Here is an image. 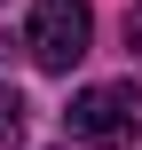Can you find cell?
<instances>
[{
  "mask_svg": "<svg viewBox=\"0 0 142 150\" xmlns=\"http://www.w3.org/2000/svg\"><path fill=\"white\" fill-rule=\"evenodd\" d=\"M24 47L40 71H71L87 47H95V8L87 0H40L32 24H24Z\"/></svg>",
  "mask_w": 142,
  "mask_h": 150,
  "instance_id": "7a4b0ae2",
  "label": "cell"
},
{
  "mask_svg": "<svg viewBox=\"0 0 142 150\" xmlns=\"http://www.w3.org/2000/svg\"><path fill=\"white\" fill-rule=\"evenodd\" d=\"M16 142H24V95L0 87V150H16Z\"/></svg>",
  "mask_w": 142,
  "mask_h": 150,
  "instance_id": "3957f363",
  "label": "cell"
},
{
  "mask_svg": "<svg viewBox=\"0 0 142 150\" xmlns=\"http://www.w3.org/2000/svg\"><path fill=\"white\" fill-rule=\"evenodd\" d=\"M126 47H134V55H142V0H134V8H126Z\"/></svg>",
  "mask_w": 142,
  "mask_h": 150,
  "instance_id": "277c9868",
  "label": "cell"
},
{
  "mask_svg": "<svg viewBox=\"0 0 142 150\" xmlns=\"http://www.w3.org/2000/svg\"><path fill=\"white\" fill-rule=\"evenodd\" d=\"M63 127H71L79 142H95V150H119V142H134V127H142V95H134V79H103V87H79V95H71V111H63Z\"/></svg>",
  "mask_w": 142,
  "mask_h": 150,
  "instance_id": "6da1fadb",
  "label": "cell"
}]
</instances>
